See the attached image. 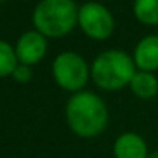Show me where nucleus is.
Masks as SVG:
<instances>
[{
	"label": "nucleus",
	"instance_id": "10",
	"mask_svg": "<svg viewBox=\"0 0 158 158\" xmlns=\"http://www.w3.org/2000/svg\"><path fill=\"white\" fill-rule=\"evenodd\" d=\"M133 12L141 24L158 26V0H134Z\"/></svg>",
	"mask_w": 158,
	"mask_h": 158
},
{
	"label": "nucleus",
	"instance_id": "3",
	"mask_svg": "<svg viewBox=\"0 0 158 158\" xmlns=\"http://www.w3.org/2000/svg\"><path fill=\"white\" fill-rule=\"evenodd\" d=\"M75 0H41L32 12V24L46 38H65L78 24Z\"/></svg>",
	"mask_w": 158,
	"mask_h": 158
},
{
	"label": "nucleus",
	"instance_id": "4",
	"mask_svg": "<svg viewBox=\"0 0 158 158\" xmlns=\"http://www.w3.org/2000/svg\"><path fill=\"white\" fill-rule=\"evenodd\" d=\"M53 78L56 85L66 92H82L90 77V68L83 56L73 51H63L53 61Z\"/></svg>",
	"mask_w": 158,
	"mask_h": 158
},
{
	"label": "nucleus",
	"instance_id": "8",
	"mask_svg": "<svg viewBox=\"0 0 158 158\" xmlns=\"http://www.w3.org/2000/svg\"><path fill=\"white\" fill-rule=\"evenodd\" d=\"M116 158H148L146 141L136 133H123L114 143Z\"/></svg>",
	"mask_w": 158,
	"mask_h": 158
},
{
	"label": "nucleus",
	"instance_id": "13",
	"mask_svg": "<svg viewBox=\"0 0 158 158\" xmlns=\"http://www.w3.org/2000/svg\"><path fill=\"white\" fill-rule=\"evenodd\" d=\"M148 158H158V151H155V153H150V156Z\"/></svg>",
	"mask_w": 158,
	"mask_h": 158
},
{
	"label": "nucleus",
	"instance_id": "9",
	"mask_svg": "<svg viewBox=\"0 0 158 158\" xmlns=\"http://www.w3.org/2000/svg\"><path fill=\"white\" fill-rule=\"evenodd\" d=\"M129 89L139 99H153L158 94V78L151 72L138 70L129 83Z\"/></svg>",
	"mask_w": 158,
	"mask_h": 158
},
{
	"label": "nucleus",
	"instance_id": "1",
	"mask_svg": "<svg viewBox=\"0 0 158 158\" xmlns=\"http://www.w3.org/2000/svg\"><path fill=\"white\" fill-rule=\"evenodd\" d=\"M66 123L80 138H95L102 134L109 123V110L104 100L92 92L73 94L66 102Z\"/></svg>",
	"mask_w": 158,
	"mask_h": 158
},
{
	"label": "nucleus",
	"instance_id": "11",
	"mask_svg": "<svg viewBox=\"0 0 158 158\" xmlns=\"http://www.w3.org/2000/svg\"><path fill=\"white\" fill-rule=\"evenodd\" d=\"M17 65L19 60L17 55H15V48L0 39V78L12 77Z\"/></svg>",
	"mask_w": 158,
	"mask_h": 158
},
{
	"label": "nucleus",
	"instance_id": "14",
	"mask_svg": "<svg viewBox=\"0 0 158 158\" xmlns=\"http://www.w3.org/2000/svg\"><path fill=\"white\" fill-rule=\"evenodd\" d=\"M0 2H4V0H0Z\"/></svg>",
	"mask_w": 158,
	"mask_h": 158
},
{
	"label": "nucleus",
	"instance_id": "6",
	"mask_svg": "<svg viewBox=\"0 0 158 158\" xmlns=\"http://www.w3.org/2000/svg\"><path fill=\"white\" fill-rule=\"evenodd\" d=\"M14 48H15V55H17L19 63L34 66L46 56L48 38L43 36L36 29H31V31H26L19 36Z\"/></svg>",
	"mask_w": 158,
	"mask_h": 158
},
{
	"label": "nucleus",
	"instance_id": "12",
	"mask_svg": "<svg viewBox=\"0 0 158 158\" xmlns=\"http://www.w3.org/2000/svg\"><path fill=\"white\" fill-rule=\"evenodd\" d=\"M12 78H14L17 83H27L29 80L32 78L31 66H29V65H22V63H19V65L15 66L14 73H12Z\"/></svg>",
	"mask_w": 158,
	"mask_h": 158
},
{
	"label": "nucleus",
	"instance_id": "5",
	"mask_svg": "<svg viewBox=\"0 0 158 158\" xmlns=\"http://www.w3.org/2000/svg\"><path fill=\"white\" fill-rule=\"evenodd\" d=\"M78 26L87 38L94 41H106L116 29L114 15L106 5L99 2H87L78 9Z\"/></svg>",
	"mask_w": 158,
	"mask_h": 158
},
{
	"label": "nucleus",
	"instance_id": "2",
	"mask_svg": "<svg viewBox=\"0 0 158 158\" xmlns=\"http://www.w3.org/2000/svg\"><path fill=\"white\" fill-rule=\"evenodd\" d=\"M136 72L134 60L123 49H106L95 56L90 66L94 83L107 92H117L127 87Z\"/></svg>",
	"mask_w": 158,
	"mask_h": 158
},
{
	"label": "nucleus",
	"instance_id": "7",
	"mask_svg": "<svg viewBox=\"0 0 158 158\" xmlns=\"http://www.w3.org/2000/svg\"><path fill=\"white\" fill-rule=\"evenodd\" d=\"M134 65L141 72L155 73L158 70V36H144L134 48Z\"/></svg>",
	"mask_w": 158,
	"mask_h": 158
}]
</instances>
